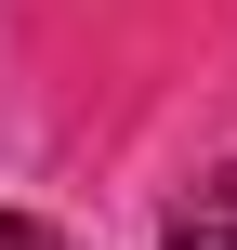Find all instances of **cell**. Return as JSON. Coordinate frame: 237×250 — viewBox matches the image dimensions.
I'll return each instance as SVG.
<instances>
[{
	"mask_svg": "<svg viewBox=\"0 0 237 250\" xmlns=\"http://www.w3.org/2000/svg\"><path fill=\"white\" fill-rule=\"evenodd\" d=\"M158 250H237V158L198 185V198H172V211H158Z\"/></svg>",
	"mask_w": 237,
	"mask_h": 250,
	"instance_id": "obj_1",
	"label": "cell"
},
{
	"mask_svg": "<svg viewBox=\"0 0 237 250\" xmlns=\"http://www.w3.org/2000/svg\"><path fill=\"white\" fill-rule=\"evenodd\" d=\"M0 250H66L53 224H26V211H0Z\"/></svg>",
	"mask_w": 237,
	"mask_h": 250,
	"instance_id": "obj_2",
	"label": "cell"
}]
</instances>
